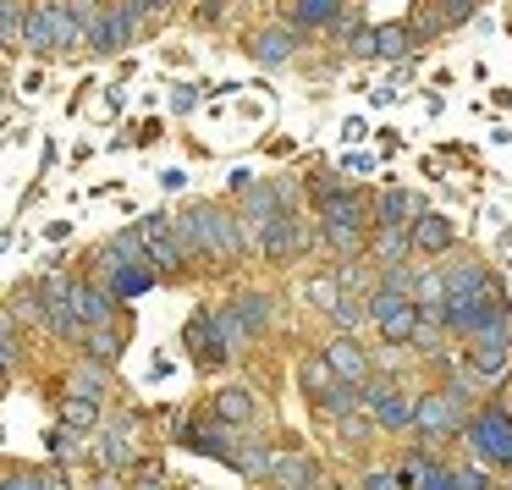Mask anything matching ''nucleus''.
Returning a JSON list of instances; mask_svg holds the SVG:
<instances>
[{"instance_id": "nucleus-32", "label": "nucleus", "mask_w": 512, "mask_h": 490, "mask_svg": "<svg viewBox=\"0 0 512 490\" xmlns=\"http://www.w3.org/2000/svg\"><path fill=\"white\" fill-rule=\"evenodd\" d=\"M100 254H105V259H122V265H149V254H144V237H138V232H116L111 243L100 248ZM149 270H155V265H149Z\"/></svg>"}, {"instance_id": "nucleus-28", "label": "nucleus", "mask_w": 512, "mask_h": 490, "mask_svg": "<svg viewBox=\"0 0 512 490\" xmlns=\"http://www.w3.org/2000/svg\"><path fill=\"white\" fill-rule=\"evenodd\" d=\"M83 347H89V358L94 364H116V353H122V336L111 331V325H83V336H78Z\"/></svg>"}, {"instance_id": "nucleus-47", "label": "nucleus", "mask_w": 512, "mask_h": 490, "mask_svg": "<svg viewBox=\"0 0 512 490\" xmlns=\"http://www.w3.org/2000/svg\"><path fill=\"white\" fill-rule=\"evenodd\" d=\"M221 12H226V0H204L193 17H199V23H221Z\"/></svg>"}, {"instance_id": "nucleus-41", "label": "nucleus", "mask_w": 512, "mask_h": 490, "mask_svg": "<svg viewBox=\"0 0 512 490\" xmlns=\"http://www.w3.org/2000/svg\"><path fill=\"white\" fill-rule=\"evenodd\" d=\"M100 386H105V369H78V380H72V391L94 397V402H100Z\"/></svg>"}, {"instance_id": "nucleus-3", "label": "nucleus", "mask_w": 512, "mask_h": 490, "mask_svg": "<svg viewBox=\"0 0 512 490\" xmlns=\"http://www.w3.org/2000/svg\"><path fill=\"white\" fill-rule=\"evenodd\" d=\"M364 226H369V199L342 182V188L320 204V237L336 254H358V248H364Z\"/></svg>"}, {"instance_id": "nucleus-51", "label": "nucleus", "mask_w": 512, "mask_h": 490, "mask_svg": "<svg viewBox=\"0 0 512 490\" xmlns=\"http://www.w3.org/2000/svg\"><path fill=\"white\" fill-rule=\"evenodd\" d=\"M94 490H116V485H94Z\"/></svg>"}, {"instance_id": "nucleus-42", "label": "nucleus", "mask_w": 512, "mask_h": 490, "mask_svg": "<svg viewBox=\"0 0 512 490\" xmlns=\"http://www.w3.org/2000/svg\"><path fill=\"white\" fill-rule=\"evenodd\" d=\"M45 441H50V457H72V452H78V430H67V424H61V430H50Z\"/></svg>"}, {"instance_id": "nucleus-10", "label": "nucleus", "mask_w": 512, "mask_h": 490, "mask_svg": "<svg viewBox=\"0 0 512 490\" xmlns=\"http://www.w3.org/2000/svg\"><path fill=\"white\" fill-rule=\"evenodd\" d=\"M358 408H369V419L386 424V430H408L413 424V402L397 386H386V380H364L358 386Z\"/></svg>"}, {"instance_id": "nucleus-16", "label": "nucleus", "mask_w": 512, "mask_h": 490, "mask_svg": "<svg viewBox=\"0 0 512 490\" xmlns=\"http://www.w3.org/2000/svg\"><path fill=\"white\" fill-rule=\"evenodd\" d=\"M237 424H182V446H193V452H204V457H221V463H232L237 457Z\"/></svg>"}, {"instance_id": "nucleus-49", "label": "nucleus", "mask_w": 512, "mask_h": 490, "mask_svg": "<svg viewBox=\"0 0 512 490\" xmlns=\"http://www.w3.org/2000/svg\"><path fill=\"white\" fill-rule=\"evenodd\" d=\"M133 490H166V485H160V479H155V474H144V479H138V485H133Z\"/></svg>"}, {"instance_id": "nucleus-43", "label": "nucleus", "mask_w": 512, "mask_h": 490, "mask_svg": "<svg viewBox=\"0 0 512 490\" xmlns=\"http://www.w3.org/2000/svg\"><path fill=\"white\" fill-rule=\"evenodd\" d=\"M0 364H6V369L17 364V331H12V320H6V314H0Z\"/></svg>"}, {"instance_id": "nucleus-46", "label": "nucleus", "mask_w": 512, "mask_h": 490, "mask_svg": "<svg viewBox=\"0 0 512 490\" xmlns=\"http://www.w3.org/2000/svg\"><path fill=\"white\" fill-rule=\"evenodd\" d=\"M364 490H402L397 474H386V468H375V474H364Z\"/></svg>"}, {"instance_id": "nucleus-7", "label": "nucleus", "mask_w": 512, "mask_h": 490, "mask_svg": "<svg viewBox=\"0 0 512 490\" xmlns=\"http://www.w3.org/2000/svg\"><path fill=\"white\" fill-rule=\"evenodd\" d=\"M364 320H375L386 342H413V325H419V309H413V298H408V292L375 287V298L364 303Z\"/></svg>"}, {"instance_id": "nucleus-53", "label": "nucleus", "mask_w": 512, "mask_h": 490, "mask_svg": "<svg viewBox=\"0 0 512 490\" xmlns=\"http://www.w3.org/2000/svg\"><path fill=\"white\" fill-rule=\"evenodd\" d=\"M0 375H6V364H0Z\"/></svg>"}, {"instance_id": "nucleus-29", "label": "nucleus", "mask_w": 512, "mask_h": 490, "mask_svg": "<svg viewBox=\"0 0 512 490\" xmlns=\"http://www.w3.org/2000/svg\"><path fill=\"white\" fill-rule=\"evenodd\" d=\"M127 430H133V424H122V430H105L100 441H94V463H100V468H122L127 457H133V446H127Z\"/></svg>"}, {"instance_id": "nucleus-22", "label": "nucleus", "mask_w": 512, "mask_h": 490, "mask_svg": "<svg viewBox=\"0 0 512 490\" xmlns=\"http://www.w3.org/2000/svg\"><path fill=\"white\" fill-rule=\"evenodd\" d=\"M452 221H446V215H413L408 221V243L413 248H424V254H446V248H452Z\"/></svg>"}, {"instance_id": "nucleus-39", "label": "nucleus", "mask_w": 512, "mask_h": 490, "mask_svg": "<svg viewBox=\"0 0 512 490\" xmlns=\"http://www.w3.org/2000/svg\"><path fill=\"white\" fill-rule=\"evenodd\" d=\"M336 298H342V287H336V281L331 276H320V281H309V303H320V309L325 314H331V303Z\"/></svg>"}, {"instance_id": "nucleus-21", "label": "nucleus", "mask_w": 512, "mask_h": 490, "mask_svg": "<svg viewBox=\"0 0 512 490\" xmlns=\"http://www.w3.org/2000/svg\"><path fill=\"white\" fill-rule=\"evenodd\" d=\"M369 215H375V226H408L413 215H424V204H419V193H408V188H386L369 204Z\"/></svg>"}, {"instance_id": "nucleus-45", "label": "nucleus", "mask_w": 512, "mask_h": 490, "mask_svg": "<svg viewBox=\"0 0 512 490\" xmlns=\"http://www.w3.org/2000/svg\"><path fill=\"white\" fill-rule=\"evenodd\" d=\"M193 105H199V89H193V83H182V89L171 94V111H177V116H188Z\"/></svg>"}, {"instance_id": "nucleus-18", "label": "nucleus", "mask_w": 512, "mask_h": 490, "mask_svg": "<svg viewBox=\"0 0 512 490\" xmlns=\"http://www.w3.org/2000/svg\"><path fill=\"white\" fill-rule=\"evenodd\" d=\"M72 309H78L83 325H111L116 320V298L100 281H72Z\"/></svg>"}, {"instance_id": "nucleus-40", "label": "nucleus", "mask_w": 512, "mask_h": 490, "mask_svg": "<svg viewBox=\"0 0 512 490\" xmlns=\"http://www.w3.org/2000/svg\"><path fill=\"white\" fill-rule=\"evenodd\" d=\"M0 490H50V479H45V474H28V468H17V474L0 479Z\"/></svg>"}, {"instance_id": "nucleus-4", "label": "nucleus", "mask_w": 512, "mask_h": 490, "mask_svg": "<svg viewBox=\"0 0 512 490\" xmlns=\"http://www.w3.org/2000/svg\"><path fill=\"white\" fill-rule=\"evenodd\" d=\"M133 39H138V17L127 12L122 0H100L89 28H83V50H94V56H116V50H127Z\"/></svg>"}, {"instance_id": "nucleus-35", "label": "nucleus", "mask_w": 512, "mask_h": 490, "mask_svg": "<svg viewBox=\"0 0 512 490\" xmlns=\"http://www.w3.org/2000/svg\"><path fill=\"white\" fill-rule=\"evenodd\" d=\"M23 12L28 0H0V50H12L23 39Z\"/></svg>"}, {"instance_id": "nucleus-11", "label": "nucleus", "mask_w": 512, "mask_h": 490, "mask_svg": "<svg viewBox=\"0 0 512 490\" xmlns=\"http://www.w3.org/2000/svg\"><path fill=\"white\" fill-rule=\"evenodd\" d=\"M457 402H463V391H430V397L413 402V424H419L430 441L457 435V430H463V413H457Z\"/></svg>"}, {"instance_id": "nucleus-38", "label": "nucleus", "mask_w": 512, "mask_h": 490, "mask_svg": "<svg viewBox=\"0 0 512 490\" xmlns=\"http://www.w3.org/2000/svg\"><path fill=\"white\" fill-rule=\"evenodd\" d=\"M331 320L342 325V331H353V325H364V303H358V298H347V292H342V298L331 303Z\"/></svg>"}, {"instance_id": "nucleus-37", "label": "nucleus", "mask_w": 512, "mask_h": 490, "mask_svg": "<svg viewBox=\"0 0 512 490\" xmlns=\"http://www.w3.org/2000/svg\"><path fill=\"white\" fill-rule=\"evenodd\" d=\"M331 380H336V375H331V364H325V353H314L309 364H303V386H309L314 397H320V391L331 386Z\"/></svg>"}, {"instance_id": "nucleus-14", "label": "nucleus", "mask_w": 512, "mask_h": 490, "mask_svg": "<svg viewBox=\"0 0 512 490\" xmlns=\"http://www.w3.org/2000/svg\"><path fill=\"white\" fill-rule=\"evenodd\" d=\"M182 342H188V353H193V364L199 369H221L226 358V342H221V331H215V320H210V309H193L188 314V325H182Z\"/></svg>"}, {"instance_id": "nucleus-25", "label": "nucleus", "mask_w": 512, "mask_h": 490, "mask_svg": "<svg viewBox=\"0 0 512 490\" xmlns=\"http://www.w3.org/2000/svg\"><path fill=\"white\" fill-rule=\"evenodd\" d=\"M320 419H347V413H358V386H347V380H331V386L320 391Z\"/></svg>"}, {"instance_id": "nucleus-33", "label": "nucleus", "mask_w": 512, "mask_h": 490, "mask_svg": "<svg viewBox=\"0 0 512 490\" xmlns=\"http://www.w3.org/2000/svg\"><path fill=\"white\" fill-rule=\"evenodd\" d=\"M210 320H215V331H221V342H226V353H243L248 347V331H243V320H237L232 314V303H226V309H210Z\"/></svg>"}, {"instance_id": "nucleus-1", "label": "nucleus", "mask_w": 512, "mask_h": 490, "mask_svg": "<svg viewBox=\"0 0 512 490\" xmlns=\"http://www.w3.org/2000/svg\"><path fill=\"white\" fill-rule=\"evenodd\" d=\"M501 320H512V298H507V287H501L496 276H485V281H474V287L446 292L441 298V331L452 336V342L485 331V325H501Z\"/></svg>"}, {"instance_id": "nucleus-27", "label": "nucleus", "mask_w": 512, "mask_h": 490, "mask_svg": "<svg viewBox=\"0 0 512 490\" xmlns=\"http://www.w3.org/2000/svg\"><path fill=\"white\" fill-rule=\"evenodd\" d=\"M408 45H413V28L408 23H380L375 28V56L380 61H402V56H408Z\"/></svg>"}, {"instance_id": "nucleus-2", "label": "nucleus", "mask_w": 512, "mask_h": 490, "mask_svg": "<svg viewBox=\"0 0 512 490\" xmlns=\"http://www.w3.org/2000/svg\"><path fill=\"white\" fill-rule=\"evenodd\" d=\"M17 45L28 56H72V50H83V23L72 17L67 0H34L23 12V39Z\"/></svg>"}, {"instance_id": "nucleus-31", "label": "nucleus", "mask_w": 512, "mask_h": 490, "mask_svg": "<svg viewBox=\"0 0 512 490\" xmlns=\"http://www.w3.org/2000/svg\"><path fill=\"white\" fill-rule=\"evenodd\" d=\"M61 424H67V430H94V424H100V402L72 391V397L61 402Z\"/></svg>"}, {"instance_id": "nucleus-8", "label": "nucleus", "mask_w": 512, "mask_h": 490, "mask_svg": "<svg viewBox=\"0 0 512 490\" xmlns=\"http://www.w3.org/2000/svg\"><path fill=\"white\" fill-rule=\"evenodd\" d=\"M248 232H254L259 254L276 259V265H287V259L303 254V221H298V210H281V215H270V221L248 226Z\"/></svg>"}, {"instance_id": "nucleus-52", "label": "nucleus", "mask_w": 512, "mask_h": 490, "mask_svg": "<svg viewBox=\"0 0 512 490\" xmlns=\"http://www.w3.org/2000/svg\"><path fill=\"white\" fill-rule=\"evenodd\" d=\"M331 490H347V485H331Z\"/></svg>"}, {"instance_id": "nucleus-13", "label": "nucleus", "mask_w": 512, "mask_h": 490, "mask_svg": "<svg viewBox=\"0 0 512 490\" xmlns=\"http://www.w3.org/2000/svg\"><path fill=\"white\" fill-rule=\"evenodd\" d=\"M133 232L144 237V254H149V265H155V270H182V265H188V259H182V248H177V237H171V215L166 210L144 215Z\"/></svg>"}, {"instance_id": "nucleus-12", "label": "nucleus", "mask_w": 512, "mask_h": 490, "mask_svg": "<svg viewBox=\"0 0 512 490\" xmlns=\"http://www.w3.org/2000/svg\"><path fill=\"white\" fill-rule=\"evenodd\" d=\"M281 210H298V188H287V182H248L243 188V215H237V221L259 226V221H270V215H281Z\"/></svg>"}, {"instance_id": "nucleus-36", "label": "nucleus", "mask_w": 512, "mask_h": 490, "mask_svg": "<svg viewBox=\"0 0 512 490\" xmlns=\"http://www.w3.org/2000/svg\"><path fill=\"white\" fill-rule=\"evenodd\" d=\"M485 276H490V270L468 259V265H452V270H441V287H446V292H463V287H474V281H485Z\"/></svg>"}, {"instance_id": "nucleus-15", "label": "nucleus", "mask_w": 512, "mask_h": 490, "mask_svg": "<svg viewBox=\"0 0 512 490\" xmlns=\"http://www.w3.org/2000/svg\"><path fill=\"white\" fill-rule=\"evenodd\" d=\"M94 265H100V287L111 292L116 303H122V298H144V292L155 287V270H149V265H122V259H105V254H94Z\"/></svg>"}, {"instance_id": "nucleus-19", "label": "nucleus", "mask_w": 512, "mask_h": 490, "mask_svg": "<svg viewBox=\"0 0 512 490\" xmlns=\"http://www.w3.org/2000/svg\"><path fill=\"white\" fill-rule=\"evenodd\" d=\"M325 364H331V375L347 380V386H364L369 380V358H364V347H358L353 336H342V342L325 347Z\"/></svg>"}, {"instance_id": "nucleus-50", "label": "nucleus", "mask_w": 512, "mask_h": 490, "mask_svg": "<svg viewBox=\"0 0 512 490\" xmlns=\"http://www.w3.org/2000/svg\"><path fill=\"white\" fill-rule=\"evenodd\" d=\"M265 490H292V485H265Z\"/></svg>"}, {"instance_id": "nucleus-5", "label": "nucleus", "mask_w": 512, "mask_h": 490, "mask_svg": "<svg viewBox=\"0 0 512 490\" xmlns=\"http://www.w3.org/2000/svg\"><path fill=\"white\" fill-rule=\"evenodd\" d=\"M463 342H468V369H474L479 380H501V375H507V364H512V320L485 325V331L463 336Z\"/></svg>"}, {"instance_id": "nucleus-30", "label": "nucleus", "mask_w": 512, "mask_h": 490, "mask_svg": "<svg viewBox=\"0 0 512 490\" xmlns=\"http://www.w3.org/2000/svg\"><path fill=\"white\" fill-rule=\"evenodd\" d=\"M232 314L243 320V331H248V336H259V331L270 325V298H265V292H243V298L232 303Z\"/></svg>"}, {"instance_id": "nucleus-48", "label": "nucleus", "mask_w": 512, "mask_h": 490, "mask_svg": "<svg viewBox=\"0 0 512 490\" xmlns=\"http://www.w3.org/2000/svg\"><path fill=\"white\" fill-rule=\"evenodd\" d=\"M336 188H342V182H336V177H320V182H314V188H309V193H314V204H325V199H331V193H336Z\"/></svg>"}, {"instance_id": "nucleus-20", "label": "nucleus", "mask_w": 512, "mask_h": 490, "mask_svg": "<svg viewBox=\"0 0 512 490\" xmlns=\"http://www.w3.org/2000/svg\"><path fill=\"white\" fill-rule=\"evenodd\" d=\"M265 474L276 479V485H292V490H314V485H320V468H314L303 452H270Z\"/></svg>"}, {"instance_id": "nucleus-44", "label": "nucleus", "mask_w": 512, "mask_h": 490, "mask_svg": "<svg viewBox=\"0 0 512 490\" xmlns=\"http://www.w3.org/2000/svg\"><path fill=\"white\" fill-rule=\"evenodd\" d=\"M122 6H127L133 17H155V12H171L177 0H122Z\"/></svg>"}, {"instance_id": "nucleus-6", "label": "nucleus", "mask_w": 512, "mask_h": 490, "mask_svg": "<svg viewBox=\"0 0 512 490\" xmlns=\"http://www.w3.org/2000/svg\"><path fill=\"white\" fill-rule=\"evenodd\" d=\"M468 446H474L485 463L512 468V413L507 408H485L468 419Z\"/></svg>"}, {"instance_id": "nucleus-9", "label": "nucleus", "mask_w": 512, "mask_h": 490, "mask_svg": "<svg viewBox=\"0 0 512 490\" xmlns=\"http://www.w3.org/2000/svg\"><path fill=\"white\" fill-rule=\"evenodd\" d=\"M479 0H419L408 17L413 39H435V34H452V28H463L468 17H474Z\"/></svg>"}, {"instance_id": "nucleus-26", "label": "nucleus", "mask_w": 512, "mask_h": 490, "mask_svg": "<svg viewBox=\"0 0 512 490\" xmlns=\"http://www.w3.org/2000/svg\"><path fill=\"white\" fill-rule=\"evenodd\" d=\"M369 248H375V259H380V265H402V259L413 254L408 226H380V232H375V243H369Z\"/></svg>"}, {"instance_id": "nucleus-34", "label": "nucleus", "mask_w": 512, "mask_h": 490, "mask_svg": "<svg viewBox=\"0 0 512 490\" xmlns=\"http://www.w3.org/2000/svg\"><path fill=\"white\" fill-rule=\"evenodd\" d=\"M408 490H457L452 468L446 463H430V457H419V468H413V485Z\"/></svg>"}, {"instance_id": "nucleus-24", "label": "nucleus", "mask_w": 512, "mask_h": 490, "mask_svg": "<svg viewBox=\"0 0 512 490\" xmlns=\"http://www.w3.org/2000/svg\"><path fill=\"white\" fill-rule=\"evenodd\" d=\"M254 413H259V402H254V391H248V386L215 391V419H221V424H248Z\"/></svg>"}, {"instance_id": "nucleus-23", "label": "nucleus", "mask_w": 512, "mask_h": 490, "mask_svg": "<svg viewBox=\"0 0 512 490\" xmlns=\"http://www.w3.org/2000/svg\"><path fill=\"white\" fill-rule=\"evenodd\" d=\"M342 12V0H287V28H331V17Z\"/></svg>"}, {"instance_id": "nucleus-17", "label": "nucleus", "mask_w": 512, "mask_h": 490, "mask_svg": "<svg viewBox=\"0 0 512 490\" xmlns=\"http://www.w3.org/2000/svg\"><path fill=\"white\" fill-rule=\"evenodd\" d=\"M292 50H298V28H287V23L248 34V56H254L259 67H281V61H292Z\"/></svg>"}]
</instances>
